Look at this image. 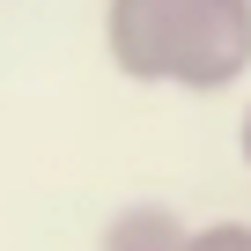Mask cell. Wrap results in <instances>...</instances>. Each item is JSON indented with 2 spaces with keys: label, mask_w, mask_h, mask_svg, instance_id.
Returning a JSON list of instances; mask_svg holds the SVG:
<instances>
[{
  "label": "cell",
  "mask_w": 251,
  "mask_h": 251,
  "mask_svg": "<svg viewBox=\"0 0 251 251\" xmlns=\"http://www.w3.org/2000/svg\"><path fill=\"white\" fill-rule=\"evenodd\" d=\"M103 45L133 81L229 89L251 67V0H111Z\"/></svg>",
  "instance_id": "6da1fadb"
},
{
  "label": "cell",
  "mask_w": 251,
  "mask_h": 251,
  "mask_svg": "<svg viewBox=\"0 0 251 251\" xmlns=\"http://www.w3.org/2000/svg\"><path fill=\"white\" fill-rule=\"evenodd\" d=\"M185 222L170 214V207H155V200H141V207H118L111 222H103V251H185Z\"/></svg>",
  "instance_id": "7a4b0ae2"
},
{
  "label": "cell",
  "mask_w": 251,
  "mask_h": 251,
  "mask_svg": "<svg viewBox=\"0 0 251 251\" xmlns=\"http://www.w3.org/2000/svg\"><path fill=\"white\" fill-rule=\"evenodd\" d=\"M185 251H251V229L244 222H207V229L185 236Z\"/></svg>",
  "instance_id": "3957f363"
},
{
  "label": "cell",
  "mask_w": 251,
  "mask_h": 251,
  "mask_svg": "<svg viewBox=\"0 0 251 251\" xmlns=\"http://www.w3.org/2000/svg\"><path fill=\"white\" fill-rule=\"evenodd\" d=\"M244 163H251V118H244Z\"/></svg>",
  "instance_id": "277c9868"
}]
</instances>
